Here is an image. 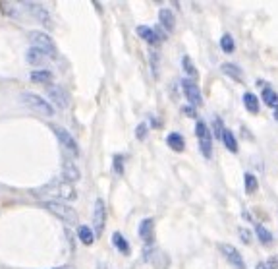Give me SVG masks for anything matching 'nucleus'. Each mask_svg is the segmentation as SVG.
Returning <instances> with one entry per match:
<instances>
[{"mask_svg":"<svg viewBox=\"0 0 278 269\" xmlns=\"http://www.w3.org/2000/svg\"><path fill=\"white\" fill-rule=\"evenodd\" d=\"M62 176H64L66 182L72 184V182H77L81 178V170H79V166L72 159H66V161L62 163Z\"/></svg>","mask_w":278,"mask_h":269,"instance_id":"nucleus-14","label":"nucleus"},{"mask_svg":"<svg viewBox=\"0 0 278 269\" xmlns=\"http://www.w3.org/2000/svg\"><path fill=\"white\" fill-rule=\"evenodd\" d=\"M124 161H126V157L120 155V153H116V155L112 157V170H114V174H118V176L124 174V168H126Z\"/></svg>","mask_w":278,"mask_h":269,"instance_id":"nucleus-30","label":"nucleus"},{"mask_svg":"<svg viewBox=\"0 0 278 269\" xmlns=\"http://www.w3.org/2000/svg\"><path fill=\"white\" fill-rule=\"evenodd\" d=\"M219 250L222 252V256L226 258V262H230V266H232V268L245 269V260H243V256L240 254V250H238L234 244L222 242V244H219Z\"/></svg>","mask_w":278,"mask_h":269,"instance_id":"nucleus-10","label":"nucleus"},{"mask_svg":"<svg viewBox=\"0 0 278 269\" xmlns=\"http://www.w3.org/2000/svg\"><path fill=\"white\" fill-rule=\"evenodd\" d=\"M221 140H222V144L226 145V149H228L230 153H238V151H240V147H238V140H236V136H234V132H232V130L224 128Z\"/></svg>","mask_w":278,"mask_h":269,"instance_id":"nucleus-22","label":"nucleus"},{"mask_svg":"<svg viewBox=\"0 0 278 269\" xmlns=\"http://www.w3.org/2000/svg\"><path fill=\"white\" fill-rule=\"evenodd\" d=\"M182 112H184V114H187L189 118H197V112H195V108L189 107V105H187V107H182Z\"/></svg>","mask_w":278,"mask_h":269,"instance_id":"nucleus-36","label":"nucleus"},{"mask_svg":"<svg viewBox=\"0 0 278 269\" xmlns=\"http://www.w3.org/2000/svg\"><path fill=\"white\" fill-rule=\"evenodd\" d=\"M47 56L41 53L39 49H35V47H29L27 51H25V62L29 64V66H35V68H41V66H45L47 64Z\"/></svg>","mask_w":278,"mask_h":269,"instance_id":"nucleus-16","label":"nucleus"},{"mask_svg":"<svg viewBox=\"0 0 278 269\" xmlns=\"http://www.w3.org/2000/svg\"><path fill=\"white\" fill-rule=\"evenodd\" d=\"M21 6L37 20V21H41L45 27H49V29H53L55 27V20H53V16H51V12L43 6V4H39V2H21Z\"/></svg>","mask_w":278,"mask_h":269,"instance_id":"nucleus-7","label":"nucleus"},{"mask_svg":"<svg viewBox=\"0 0 278 269\" xmlns=\"http://www.w3.org/2000/svg\"><path fill=\"white\" fill-rule=\"evenodd\" d=\"M77 236H79V240L85 246H91L95 242V232H93V228L89 225H79L77 227Z\"/></svg>","mask_w":278,"mask_h":269,"instance_id":"nucleus-24","label":"nucleus"},{"mask_svg":"<svg viewBox=\"0 0 278 269\" xmlns=\"http://www.w3.org/2000/svg\"><path fill=\"white\" fill-rule=\"evenodd\" d=\"M263 101H265L267 107L278 108V93L273 89V87H269L267 83L263 85Z\"/></svg>","mask_w":278,"mask_h":269,"instance_id":"nucleus-27","label":"nucleus"},{"mask_svg":"<svg viewBox=\"0 0 278 269\" xmlns=\"http://www.w3.org/2000/svg\"><path fill=\"white\" fill-rule=\"evenodd\" d=\"M159 21H161V25L167 29L168 33H172L176 29V16H174V12L170 8H161L159 10Z\"/></svg>","mask_w":278,"mask_h":269,"instance_id":"nucleus-17","label":"nucleus"},{"mask_svg":"<svg viewBox=\"0 0 278 269\" xmlns=\"http://www.w3.org/2000/svg\"><path fill=\"white\" fill-rule=\"evenodd\" d=\"M27 39H29L31 47L39 49L47 58H56V56H58V49H56L55 39H53L49 33L39 31V29H33V31L27 33Z\"/></svg>","mask_w":278,"mask_h":269,"instance_id":"nucleus-3","label":"nucleus"},{"mask_svg":"<svg viewBox=\"0 0 278 269\" xmlns=\"http://www.w3.org/2000/svg\"><path fill=\"white\" fill-rule=\"evenodd\" d=\"M47 95H49V103L53 107L60 108V110L70 107V93L64 85H58V83L47 85Z\"/></svg>","mask_w":278,"mask_h":269,"instance_id":"nucleus-6","label":"nucleus"},{"mask_svg":"<svg viewBox=\"0 0 278 269\" xmlns=\"http://www.w3.org/2000/svg\"><path fill=\"white\" fill-rule=\"evenodd\" d=\"M182 91H184L185 99L189 101V107L195 108L203 105V95H201V91H199V85H197L193 80L184 78V80H182Z\"/></svg>","mask_w":278,"mask_h":269,"instance_id":"nucleus-9","label":"nucleus"},{"mask_svg":"<svg viewBox=\"0 0 278 269\" xmlns=\"http://www.w3.org/2000/svg\"><path fill=\"white\" fill-rule=\"evenodd\" d=\"M149 120H151V124H153L155 128H159V126H161V122H159V120H157V118H155L153 114H151V118H149Z\"/></svg>","mask_w":278,"mask_h":269,"instance_id":"nucleus-38","label":"nucleus"},{"mask_svg":"<svg viewBox=\"0 0 278 269\" xmlns=\"http://www.w3.org/2000/svg\"><path fill=\"white\" fill-rule=\"evenodd\" d=\"M255 234H257V238H259V242L261 244H265V246H271L273 244V232L265 227V225H255Z\"/></svg>","mask_w":278,"mask_h":269,"instance_id":"nucleus-26","label":"nucleus"},{"mask_svg":"<svg viewBox=\"0 0 278 269\" xmlns=\"http://www.w3.org/2000/svg\"><path fill=\"white\" fill-rule=\"evenodd\" d=\"M221 70H222L224 76H228L230 80H234V82H238V83L243 82V70H241L238 64H234V62H224L222 66H221Z\"/></svg>","mask_w":278,"mask_h":269,"instance_id":"nucleus-18","label":"nucleus"},{"mask_svg":"<svg viewBox=\"0 0 278 269\" xmlns=\"http://www.w3.org/2000/svg\"><path fill=\"white\" fill-rule=\"evenodd\" d=\"M135 33L147 43V45H153V47H157L159 43H161V37L157 35V31L153 29V27H149V25H139L137 29H135Z\"/></svg>","mask_w":278,"mask_h":269,"instance_id":"nucleus-15","label":"nucleus"},{"mask_svg":"<svg viewBox=\"0 0 278 269\" xmlns=\"http://www.w3.org/2000/svg\"><path fill=\"white\" fill-rule=\"evenodd\" d=\"M105 225H107V206H105V202L101 198H97L95 206H93V223H91V228H93L95 236L103 234Z\"/></svg>","mask_w":278,"mask_h":269,"instance_id":"nucleus-8","label":"nucleus"},{"mask_svg":"<svg viewBox=\"0 0 278 269\" xmlns=\"http://www.w3.org/2000/svg\"><path fill=\"white\" fill-rule=\"evenodd\" d=\"M112 244H114V248L120 252V254H124V256H130L131 254V246H130V242L126 240V236L122 234V232H114L112 234Z\"/></svg>","mask_w":278,"mask_h":269,"instance_id":"nucleus-21","label":"nucleus"},{"mask_svg":"<svg viewBox=\"0 0 278 269\" xmlns=\"http://www.w3.org/2000/svg\"><path fill=\"white\" fill-rule=\"evenodd\" d=\"M265 264H267V269H278L277 260H269V262H265Z\"/></svg>","mask_w":278,"mask_h":269,"instance_id":"nucleus-37","label":"nucleus"},{"mask_svg":"<svg viewBox=\"0 0 278 269\" xmlns=\"http://www.w3.org/2000/svg\"><path fill=\"white\" fill-rule=\"evenodd\" d=\"M19 99H21V103L29 108V110H33V112H37V114H41V116H45V118L55 116V112H56L55 107H53L45 97H41V95H37V93H33V91H23V93L19 95Z\"/></svg>","mask_w":278,"mask_h":269,"instance_id":"nucleus-2","label":"nucleus"},{"mask_svg":"<svg viewBox=\"0 0 278 269\" xmlns=\"http://www.w3.org/2000/svg\"><path fill=\"white\" fill-rule=\"evenodd\" d=\"M145 262H149L155 269H168L170 268V258L163 250L159 248H151L147 246L145 248Z\"/></svg>","mask_w":278,"mask_h":269,"instance_id":"nucleus-12","label":"nucleus"},{"mask_svg":"<svg viewBox=\"0 0 278 269\" xmlns=\"http://www.w3.org/2000/svg\"><path fill=\"white\" fill-rule=\"evenodd\" d=\"M243 186H245V194H255L259 188V180L255 178V174L245 172L243 174Z\"/></svg>","mask_w":278,"mask_h":269,"instance_id":"nucleus-29","label":"nucleus"},{"mask_svg":"<svg viewBox=\"0 0 278 269\" xmlns=\"http://www.w3.org/2000/svg\"><path fill=\"white\" fill-rule=\"evenodd\" d=\"M243 107L245 110H249L251 114H257L259 112V99H257V95L255 93H243Z\"/></svg>","mask_w":278,"mask_h":269,"instance_id":"nucleus-28","label":"nucleus"},{"mask_svg":"<svg viewBox=\"0 0 278 269\" xmlns=\"http://www.w3.org/2000/svg\"><path fill=\"white\" fill-rule=\"evenodd\" d=\"M43 207L49 213H53L56 219H60L62 223L70 225V227L77 225V211L70 204H64V202H43Z\"/></svg>","mask_w":278,"mask_h":269,"instance_id":"nucleus-4","label":"nucleus"},{"mask_svg":"<svg viewBox=\"0 0 278 269\" xmlns=\"http://www.w3.org/2000/svg\"><path fill=\"white\" fill-rule=\"evenodd\" d=\"M255 269H267V264H265V262H259V264L255 266Z\"/></svg>","mask_w":278,"mask_h":269,"instance_id":"nucleus-39","label":"nucleus"},{"mask_svg":"<svg viewBox=\"0 0 278 269\" xmlns=\"http://www.w3.org/2000/svg\"><path fill=\"white\" fill-rule=\"evenodd\" d=\"M53 269H74L72 266H60V268H53Z\"/></svg>","mask_w":278,"mask_h":269,"instance_id":"nucleus-40","label":"nucleus"},{"mask_svg":"<svg viewBox=\"0 0 278 269\" xmlns=\"http://www.w3.org/2000/svg\"><path fill=\"white\" fill-rule=\"evenodd\" d=\"M213 130H215V136H217V138H221V136H222L224 126H222V120H221L219 116L213 120Z\"/></svg>","mask_w":278,"mask_h":269,"instance_id":"nucleus-35","label":"nucleus"},{"mask_svg":"<svg viewBox=\"0 0 278 269\" xmlns=\"http://www.w3.org/2000/svg\"><path fill=\"white\" fill-rule=\"evenodd\" d=\"M0 12H2L6 18H10V20H19V16H21L19 4H16V2H6V0H0Z\"/></svg>","mask_w":278,"mask_h":269,"instance_id":"nucleus-20","label":"nucleus"},{"mask_svg":"<svg viewBox=\"0 0 278 269\" xmlns=\"http://www.w3.org/2000/svg\"><path fill=\"white\" fill-rule=\"evenodd\" d=\"M275 120H278V108L275 110Z\"/></svg>","mask_w":278,"mask_h":269,"instance_id":"nucleus-41","label":"nucleus"},{"mask_svg":"<svg viewBox=\"0 0 278 269\" xmlns=\"http://www.w3.org/2000/svg\"><path fill=\"white\" fill-rule=\"evenodd\" d=\"M149 60H151V72H153V76H155V78H159V64H161V54L157 53V51H153Z\"/></svg>","mask_w":278,"mask_h":269,"instance_id":"nucleus-32","label":"nucleus"},{"mask_svg":"<svg viewBox=\"0 0 278 269\" xmlns=\"http://www.w3.org/2000/svg\"><path fill=\"white\" fill-rule=\"evenodd\" d=\"M221 49H222L226 54L236 51V43H234V37H232L230 33H224L222 35V39H221Z\"/></svg>","mask_w":278,"mask_h":269,"instance_id":"nucleus-31","label":"nucleus"},{"mask_svg":"<svg viewBox=\"0 0 278 269\" xmlns=\"http://www.w3.org/2000/svg\"><path fill=\"white\" fill-rule=\"evenodd\" d=\"M195 136H197L199 151L203 153L205 159H211L213 157V132L209 130V126L203 120H197V124H195Z\"/></svg>","mask_w":278,"mask_h":269,"instance_id":"nucleus-5","label":"nucleus"},{"mask_svg":"<svg viewBox=\"0 0 278 269\" xmlns=\"http://www.w3.org/2000/svg\"><path fill=\"white\" fill-rule=\"evenodd\" d=\"M137 234H139V238H141L147 246H151V244H153V240H155V219H153V217L143 219V221L139 223Z\"/></svg>","mask_w":278,"mask_h":269,"instance_id":"nucleus-13","label":"nucleus"},{"mask_svg":"<svg viewBox=\"0 0 278 269\" xmlns=\"http://www.w3.org/2000/svg\"><path fill=\"white\" fill-rule=\"evenodd\" d=\"M147 130H149V126H147L145 122L137 124V128H135V138H137L139 142H143V140L147 138Z\"/></svg>","mask_w":278,"mask_h":269,"instance_id":"nucleus-33","label":"nucleus"},{"mask_svg":"<svg viewBox=\"0 0 278 269\" xmlns=\"http://www.w3.org/2000/svg\"><path fill=\"white\" fill-rule=\"evenodd\" d=\"M33 196L39 198V200H43V202H64V204H70V202H74L77 198V192L64 178L62 180L56 178L53 182H49V184L33 190Z\"/></svg>","mask_w":278,"mask_h":269,"instance_id":"nucleus-1","label":"nucleus"},{"mask_svg":"<svg viewBox=\"0 0 278 269\" xmlns=\"http://www.w3.org/2000/svg\"><path fill=\"white\" fill-rule=\"evenodd\" d=\"M182 68H184V72H185V76H187V80H197V76H199V72H197V68H195V64H193V60L187 56V54H184L182 56Z\"/></svg>","mask_w":278,"mask_h":269,"instance_id":"nucleus-25","label":"nucleus"},{"mask_svg":"<svg viewBox=\"0 0 278 269\" xmlns=\"http://www.w3.org/2000/svg\"><path fill=\"white\" fill-rule=\"evenodd\" d=\"M29 80L35 82V83H41V85H51L53 80H55V76H53L51 70L41 68V70H33V72L29 74Z\"/></svg>","mask_w":278,"mask_h":269,"instance_id":"nucleus-19","label":"nucleus"},{"mask_svg":"<svg viewBox=\"0 0 278 269\" xmlns=\"http://www.w3.org/2000/svg\"><path fill=\"white\" fill-rule=\"evenodd\" d=\"M53 132H55L56 140L60 142V145H62L66 151L74 153L75 157L79 155V145H77L75 138H74V136H72L68 130H64V128H60V126H53Z\"/></svg>","mask_w":278,"mask_h":269,"instance_id":"nucleus-11","label":"nucleus"},{"mask_svg":"<svg viewBox=\"0 0 278 269\" xmlns=\"http://www.w3.org/2000/svg\"><path fill=\"white\" fill-rule=\"evenodd\" d=\"M238 232H240V238H241V242H243V244H249V242H251V230H249V228L241 227Z\"/></svg>","mask_w":278,"mask_h":269,"instance_id":"nucleus-34","label":"nucleus"},{"mask_svg":"<svg viewBox=\"0 0 278 269\" xmlns=\"http://www.w3.org/2000/svg\"><path fill=\"white\" fill-rule=\"evenodd\" d=\"M167 144H168V147H170V149H174V151H178V153L185 149V140H184V136H182V134H178V132L168 134Z\"/></svg>","mask_w":278,"mask_h":269,"instance_id":"nucleus-23","label":"nucleus"}]
</instances>
